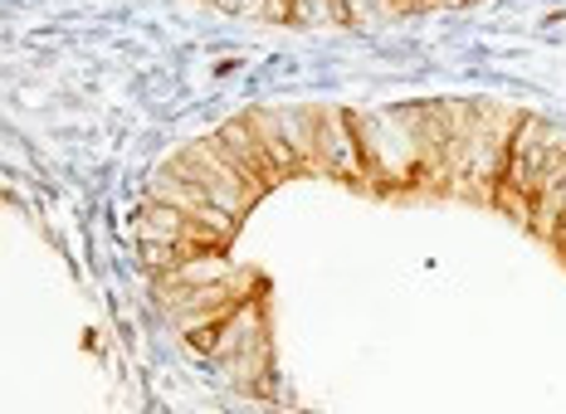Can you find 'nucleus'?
I'll list each match as a JSON object with an SVG mask.
<instances>
[{
	"mask_svg": "<svg viewBox=\"0 0 566 414\" xmlns=\"http://www.w3.org/2000/svg\"><path fill=\"white\" fill-rule=\"evenodd\" d=\"M317 171L347 185H367V161L357 141V113L317 108Z\"/></svg>",
	"mask_w": 566,
	"mask_h": 414,
	"instance_id": "nucleus-2",
	"label": "nucleus"
},
{
	"mask_svg": "<svg viewBox=\"0 0 566 414\" xmlns=\"http://www.w3.org/2000/svg\"><path fill=\"white\" fill-rule=\"evenodd\" d=\"M562 220H566V171H557V176H547V181H542L537 205H533V224H527V230H533L537 240L552 244V234H557Z\"/></svg>",
	"mask_w": 566,
	"mask_h": 414,
	"instance_id": "nucleus-6",
	"label": "nucleus"
},
{
	"mask_svg": "<svg viewBox=\"0 0 566 414\" xmlns=\"http://www.w3.org/2000/svg\"><path fill=\"white\" fill-rule=\"evenodd\" d=\"M171 171H181V176H191V181L200 185V191L210 195V205H220V210H230V215H250V205L259 200V191L250 181H244L240 171H234V161L226 157V151L216 147V137H200V141H186L181 151L167 161Z\"/></svg>",
	"mask_w": 566,
	"mask_h": 414,
	"instance_id": "nucleus-1",
	"label": "nucleus"
},
{
	"mask_svg": "<svg viewBox=\"0 0 566 414\" xmlns=\"http://www.w3.org/2000/svg\"><path fill=\"white\" fill-rule=\"evenodd\" d=\"M283 117V137L293 141L303 171H317V108H279Z\"/></svg>",
	"mask_w": 566,
	"mask_h": 414,
	"instance_id": "nucleus-7",
	"label": "nucleus"
},
{
	"mask_svg": "<svg viewBox=\"0 0 566 414\" xmlns=\"http://www.w3.org/2000/svg\"><path fill=\"white\" fill-rule=\"evenodd\" d=\"M186 224H191V210L147 195V205L137 215V240H186Z\"/></svg>",
	"mask_w": 566,
	"mask_h": 414,
	"instance_id": "nucleus-5",
	"label": "nucleus"
},
{
	"mask_svg": "<svg viewBox=\"0 0 566 414\" xmlns=\"http://www.w3.org/2000/svg\"><path fill=\"white\" fill-rule=\"evenodd\" d=\"M552 248H557V254H562V264H566V220L557 224V234H552Z\"/></svg>",
	"mask_w": 566,
	"mask_h": 414,
	"instance_id": "nucleus-9",
	"label": "nucleus"
},
{
	"mask_svg": "<svg viewBox=\"0 0 566 414\" xmlns=\"http://www.w3.org/2000/svg\"><path fill=\"white\" fill-rule=\"evenodd\" d=\"M250 117V127L259 132V141H264V151L274 157V166L283 171V181L289 176H298L303 171V161H298V151H293V141L283 137V117H279V108H254V113H244Z\"/></svg>",
	"mask_w": 566,
	"mask_h": 414,
	"instance_id": "nucleus-4",
	"label": "nucleus"
},
{
	"mask_svg": "<svg viewBox=\"0 0 566 414\" xmlns=\"http://www.w3.org/2000/svg\"><path fill=\"white\" fill-rule=\"evenodd\" d=\"M210 137H216V147L234 161V171H240L259 195L274 191V185L283 181V171L274 166V157L264 151V141H259V132L250 127V117H230V123L220 127V132H210Z\"/></svg>",
	"mask_w": 566,
	"mask_h": 414,
	"instance_id": "nucleus-3",
	"label": "nucleus"
},
{
	"mask_svg": "<svg viewBox=\"0 0 566 414\" xmlns=\"http://www.w3.org/2000/svg\"><path fill=\"white\" fill-rule=\"evenodd\" d=\"M533 205L537 200L527 191H517V185H509V181H499V191H493V210H503V215L517 220V224H533Z\"/></svg>",
	"mask_w": 566,
	"mask_h": 414,
	"instance_id": "nucleus-8",
	"label": "nucleus"
}]
</instances>
